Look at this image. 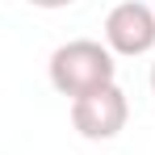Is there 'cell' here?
Segmentation results:
<instances>
[{"mask_svg": "<svg viewBox=\"0 0 155 155\" xmlns=\"http://www.w3.org/2000/svg\"><path fill=\"white\" fill-rule=\"evenodd\" d=\"M46 76H51L54 92L80 101L88 92H101L109 84H117V63H113V51L109 46L92 42V38H76V42H63L51 54Z\"/></svg>", "mask_w": 155, "mask_h": 155, "instance_id": "6da1fadb", "label": "cell"}, {"mask_svg": "<svg viewBox=\"0 0 155 155\" xmlns=\"http://www.w3.org/2000/svg\"><path fill=\"white\" fill-rule=\"evenodd\" d=\"M105 46L113 54H126V59L151 54L155 51V8L143 0L113 4L105 17Z\"/></svg>", "mask_w": 155, "mask_h": 155, "instance_id": "7a4b0ae2", "label": "cell"}, {"mask_svg": "<svg viewBox=\"0 0 155 155\" xmlns=\"http://www.w3.org/2000/svg\"><path fill=\"white\" fill-rule=\"evenodd\" d=\"M126 122H130V101H126V92H122L117 84L71 101V126H76L84 138H92V143L117 138V134L126 130Z\"/></svg>", "mask_w": 155, "mask_h": 155, "instance_id": "3957f363", "label": "cell"}, {"mask_svg": "<svg viewBox=\"0 0 155 155\" xmlns=\"http://www.w3.org/2000/svg\"><path fill=\"white\" fill-rule=\"evenodd\" d=\"M34 8H67V4H76V0H29Z\"/></svg>", "mask_w": 155, "mask_h": 155, "instance_id": "277c9868", "label": "cell"}, {"mask_svg": "<svg viewBox=\"0 0 155 155\" xmlns=\"http://www.w3.org/2000/svg\"><path fill=\"white\" fill-rule=\"evenodd\" d=\"M151 92H155V63H151Z\"/></svg>", "mask_w": 155, "mask_h": 155, "instance_id": "5b68a950", "label": "cell"}]
</instances>
